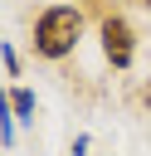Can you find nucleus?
Wrapping results in <instances>:
<instances>
[{
	"label": "nucleus",
	"mask_w": 151,
	"mask_h": 156,
	"mask_svg": "<svg viewBox=\"0 0 151 156\" xmlns=\"http://www.w3.org/2000/svg\"><path fill=\"white\" fill-rule=\"evenodd\" d=\"M10 102H15V122H34V93L29 88H10Z\"/></svg>",
	"instance_id": "nucleus-4"
},
{
	"label": "nucleus",
	"mask_w": 151,
	"mask_h": 156,
	"mask_svg": "<svg viewBox=\"0 0 151 156\" xmlns=\"http://www.w3.org/2000/svg\"><path fill=\"white\" fill-rule=\"evenodd\" d=\"M141 102H146V107H151V78H146V88H141Z\"/></svg>",
	"instance_id": "nucleus-7"
},
{
	"label": "nucleus",
	"mask_w": 151,
	"mask_h": 156,
	"mask_svg": "<svg viewBox=\"0 0 151 156\" xmlns=\"http://www.w3.org/2000/svg\"><path fill=\"white\" fill-rule=\"evenodd\" d=\"M78 39H83V10H78V5H49V10L34 15L29 44H34L39 58L58 63V58H68V54L78 49Z\"/></svg>",
	"instance_id": "nucleus-1"
},
{
	"label": "nucleus",
	"mask_w": 151,
	"mask_h": 156,
	"mask_svg": "<svg viewBox=\"0 0 151 156\" xmlns=\"http://www.w3.org/2000/svg\"><path fill=\"white\" fill-rule=\"evenodd\" d=\"M15 102H10V88H0V146H15Z\"/></svg>",
	"instance_id": "nucleus-3"
},
{
	"label": "nucleus",
	"mask_w": 151,
	"mask_h": 156,
	"mask_svg": "<svg viewBox=\"0 0 151 156\" xmlns=\"http://www.w3.org/2000/svg\"><path fill=\"white\" fill-rule=\"evenodd\" d=\"M0 63H5V73H10V78L19 73V54H15L10 44H0Z\"/></svg>",
	"instance_id": "nucleus-5"
},
{
	"label": "nucleus",
	"mask_w": 151,
	"mask_h": 156,
	"mask_svg": "<svg viewBox=\"0 0 151 156\" xmlns=\"http://www.w3.org/2000/svg\"><path fill=\"white\" fill-rule=\"evenodd\" d=\"M136 5H146V10H151V0H136Z\"/></svg>",
	"instance_id": "nucleus-8"
},
{
	"label": "nucleus",
	"mask_w": 151,
	"mask_h": 156,
	"mask_svg": "<svg viewBox=\"0 0 151 156\" xmlns=\"http://www.w3.org/2000/svg\"><path fill=\"white\" fill-rule=\"evenodd\" d=\"M68 156H88V132H78V136H73V151H68Z\"/></svg>",
	"instance_id": "nucleus-6"
},
{
	"label": "nucleus",
	"mask_w": 151,
	"mask_h": 156,
	"mask_svg": "<svg viewBox=\"0 0 151 156\" xmlns=\"http://www.w3.org/2000/svg\"><path fill=\"white\" fill-rule=\"evenodd\" d=\"M97 39H102V58L117 73H127L136 63V29H132L127 15H102L97 20Z\"/></svg>",
	"instance_id": "nucleus-2"
}]
</instances>
